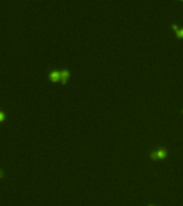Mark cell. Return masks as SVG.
Wrapping results in <instances>:
<instances>
[{
	"instance_id": "obj_1",
	"label": "cell",
	"mask_w": 183,
	"mask_h": 206,
	"mask_svg": "<svg viewBox=\"0 0 183 206\" xmlns=\"http://www.w3.org/2000/svg\"><path fill=\"white\" fill-rule=\"evenodd\" d=\"M166 150L161 148V149L156 150V151H153L152 154H151V158L152 159H162V158H165L166 157Z\"/></svg>"
},
{
	"instance_id": "obj_2",
	"label": "cell",
	"mask_w": 183,
	"mask_h": 206,
	"mask_svg": "<svg viewBox=\"0 0 183 206\" xmlns=\"http://www.w3.org/2000/svg\"><path fill=\"white\" fill-rule=\"evenodd\" d=\"M49 80L53 82H56L58 81V80H60V72L57 71V70L50 71V72H49Z\"/></svg>"
},
{
	"instance_id": "obj_3",
	"label": "cell",
	"mask_w": 183,
	"mask_h": 206,
	"mask_svg": "<svg viewBox=\"0 0 183 206\" xmlns=\"http://www.w3.org/2000/svg\"><path fill=\"white\" fill-rule=\"evenodd\" d=\"M70 76V71L69 70H62L60 72V78L61 81H62V84H65L66 83V81H68V78H69Z\"/></svg>"
},
{
	"instance_id": "obj_4",
	"label": "cell",
	"mask_w": 183,
	"mask_h": 206,
	"mask_svg": "<svg viewBox=\"0 0 183 206\" xmlns=\"http://www.w3.org/2000/svg\"><path fill=\"white\" fill-rule=\"evenodd\" d=\"M171 26H172V28L176 30V32H177V36H178V38H183V28L179 29L178 27H177V25L176 24H172Z\"/></svg>"
},
{
	"instance_id": "obj_5",
	"label": "cell",
	"mask_w": 183,
	"mask_h": 206,
	"mask_svg": "<svg viewBox=\"0 0 183 206\" xmlns=\"http://www.w3.org/2000/svg\"><path fill=\"white\" fill-rule=\"evenodd\" d=\"M0 115H1V121H2V120H3V118H4L3 112H1V113H0Z\"/></svg>"
},
{
	"instance_id": "obj_6",
	"label": "cell",
	"mask_w": 183,
	"mask_h": 206,
	"mask_svg": "<svg viewBox=\"0 0 183 206\" xmlns=\"http://www.w3.org/2000/svg\"><path fill=\"white\" fill-rule=\"evenodd\" d=\"M150 206H153V205H150Z\"/></svg>"
}]
</instances>
